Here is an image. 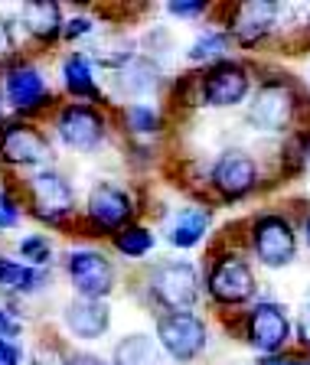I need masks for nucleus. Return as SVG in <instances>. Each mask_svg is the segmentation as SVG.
Wrapping results in <instances>:
<instances>
[{"label": "nucleus", "mask_w": 310, "mask_h": 365, "mask_svg": "<svg viewBox=\"0 0 310 365\" xmlns=\"http://www.w3.org/2000/svg\"><path fill=\"white\" fill-rule=\"evenodd\" d=\"M26 199H30L33 219L49 225H66L76 212V190L59 170L46 167L26 180Z\"/></svg>", "instance_id": "f257e3e1"}, {"label": "nucleus", "mask_w": 310, "mask_h": 365, "mask_svg": "<svg viewBox=\"0 0 310 365\" xmlns=\"http://www.w3.org/2000/svg\"><path fill=\"white\" fill-rule=\"evenodd\" d=\"M53 157V140L33 121L14 118L0 128V163L14 170H46Z\"/></svg>", "instance_id": "f03ea898"}, {"label": "nucleus", "mask_w": 310, "mask_h": 365, "mask_svg": "<svg viewBox=\"0 0 310 365\" xmlns=\"http://www.w3.org/2000/svg\"><path fill=\"white\" fill-rule=\"evenodd\" d=\"M4 101L23 121H30L33 114H39L43 108L53 105V88L46 82L43 68L26 59H16L4 72Z\"/></svg>", "instance_id": "7ed1b4c3"}, {"label": "nucleus", "mask_w": 310, "mask_h": 365, "mask_svg": "<svg viewBox=\"0 0 310 365\" xmlns=\"http://www.w3.org/2000/svg\"><path fill=\"white\" fill-rule=\"evenodd\" d=\"M66 274L76 297H85V300H108L118 284L111 258L99 248H72L66 255Z\"/></svg>", "instance_id": "20e7f679"}, {"label": "nucleus", "mask_w": 310, "mask_h": 365, "mask_svg": "<svg viewBox=\"0 0 310 365\" xmlns=\"http://www.w3.org/2000/svg\"><path fill=\"white\" fill-rule=\"evenodd\" d=\"M56 137L69 150L91 153L105 144L108 137V121L101 108L85 105V101H69L56 111Z\"/></svg>", "instance_id": "39448f33"}, {"label": "nucleus", "mask_w": 310, "mask_h": 365, "mask_svg": "<svg viewBox=\"0 0 310 365\" xmlns=\"http://www.w3.org/2000/svg\"><path fill=\"white\" fill-rule=\"evenodd\" d=\"M147 290L151 297L157 300L160 307L166 310H186V307L196 304L199 297V277H196V267L189 261H164L151 271L147 277Z\"/></svg>", "instance_id": "423d86ee"}, {"label": "nucleus", "mask_w": 310, "mask_h": 365, "mask_svg": "<svg viewBox=\"0 0 310 365\" xmlns=\"http://www.w3.org/2000/svg\"><path fill=\"white\" fill-rule=\"evenodd\" d=\"M157 342L170 359L189 362L206 349V323L189 310L164 313L157 319Z\"/></svg>", "instance_id": "0eeeda50"}, {"label": "nucleus", "mask_w": 310, "mask_h": 365, "mask_svg": "<svg viewBox=\"0 0 310 365\" xmlns=\"http://www.w3.org/2000/svg\"><path fill=\"white\" fill-rule=\"evenodd\" d=\"M131 215H134V199L124 186L111 180H99L89 190V199H85V219L99 232H121V228L131 225Z\"/></svg>", "instance_id": "6e6552de"}, {"label": "nucleus", "mask_w": 310, "mask_h": 365, "mask_svg": "<svg viewBox=\"0 0 310 365\" xmlns=\"http://www.w3.org/2000/svg\"><path fill=\"white\" fill-rule=\"evenodd\" d=\"M251 251L265 267H288L297 255V235L284 215H261L251 225Z\"/></svg>", "instance_id": "1a4fd4ad"}, {"label": "nucleus", "mask_w": 310, "mask_h": 365, "mask_svg": "<svg viewBox=\"0 0 310 365\" xmlns=\"http://www.w3.org/2000/svg\"><path fill=\"white\" fill-rule=\"evenodd\" d=\"M245 329H249V342L265 356L281 352L284 342L291 339V319L284 313V307L274 304V300H261V304L251 307Z\"/></svg>", "instance_id": "9d476101"}, {"label": "nucleus", "mask_w": 310, "mask_h": 365, "mask_svg": "<svg viewBox=\"0 0 310 365\" xmlns=\"http://www.w3.org/2000/svg\"><path fill=\"white\" fill-rule=\"evenodd\" d=\"M209 294L219 300V304H245L251 294H255V274H251V267L245 264L242 258H235V255H229V258L216 261V267H212L209 274Z\"/></svg>", "instance_id": "9b49d317"}, {"label": "nucleus", "mask_w": 310, "mask_h": 365, "mask_svg": "<svg viewBox=\"0 0 310 365\" xmlns=\"http://www.w3.org/2000/svg\"><path fill=\"white\" fill-rule=\"evenodd\" d=\"M212 186L226 199H242L258 186V167L245 150H226L212 167Z\"/></svg>", "instance_id": "f8f14e48"}, {"label": "nucleus", "mask_w": 310, "mask_h": 365, "mask_svg": "<svg viewBox=\"0 0 310 365\" xmlns=\"http://www.w3.org/2000/svg\"><path fill=\"white\" fill-rule=\"evenodd\" d=\"M249 95V72L235 62H219L203 78V101L209 108H232Z\"/></svg>", "instance_id": "ddd939ff"}, {"label": "nucleus", "mask_w": 310, "mask_h": 365, "mask_svg": "<svg viewBox=\"0 0 310 365\" xmlns=\"http://www.w3.org/2000/svg\"><path fill=\"white\" fill-rule=\"evenodd\" d=\"M62 327L76 339H85V342H95L108 333L111 327V307L105 300H85V297H76L69 300L66 310H62Z\"/></svg>", "instance_id": "4468645a"}, {"label": "nucleus", "mask_w": 310, "mask_h": 365, "mask_svg": "<svg viewBox=\"0 0 310 365\" xmlns=\"http://www.w3.org/2000/svg\"><path fill=\"white\" fill-rule=\"evenodd\" d=\"M249 114H251V124H258L261 130L274 134V130H281L291 121V114H294V95H291L288 85L268 82L265 88H258V95L251 98Z\"/></svg>", "instance_id": "2eb2a0df"}, {"label": "nucleus", "mask_w": 310, "mask_h": 365, "mask_svg": "<svg viewBox=\"0 0 310 365\" xmlns=\"http://www.w3.org/2000/svg\"><path fill=\"white\" fill-rule=\"evenodd\" d=\"M20 26L33 43L53 46L62 39L66 16H62V7L53 4V0H33V4H23L20 7Z\"/></svg>", "instance_id": "dca6fc26"}, {"label": "nucleus", "mask_w": 310, "mask_h": 365, "mask_svg": "<svg viewBox=\"0 0 310 365\" xmlns=\"http://www.w3.org/2000/svg\"><path fill=\"white\" fill-rule=\"evenodd\" d=\"M274 20H278V4H271V0H249V4H242L235 10L232 36L239 39V46H258L271 33Z\"/></svg>", "instance_id": "f3484780"}, {"label": "nucleus", "mask_w": 310, "mask_h": 365, "mask_svg": "<svg viewBox=\"0 0 310 365\" xmlns=\"http://www.w3.org/2000/svg\"><path fill=\"white\" fill-rule=\"evenodd\" d=\"M59 76H62V88L72 95V101H85V105H99L101 101L95 68H91V59L85 53H69L62 59Z\"/></svg>", "instance_id": "a211bd4d"}, {"label": "nucleus", "mask_w": 310, "mask_h": 365, "mask_svg": "<svg viewBox=\"0 0 310 365\" xmlns=\"http://www.w3.org/2000/svg\"><path fill=\"white\" fill-rule=\"evenodd\" d=\"M46 271L39 267H30L23 264V261L10 258V255H0V290H7V294H36L39 287H46Z\"/></svg>", "instance_id": "6ab92c4d"}, {"label": "nucleus", "mask_w": 310, "mask_h": 365, "mask_svg": "<svg viewBox=\"0 0 310 365\" xmlns=\"http://www.w3.org/2000/svg\"><path fill=\"white\" fill-rule=\"evenodd\" d=\"M209 222H212L209 209H199V205L180 209V215L170 225V245L174 248H196L203 242V235L209 232Z\"/></svg>", "instance_id": "aec40b11"}, {"label": "nucleus", "mask_w": 310, "mask_h": 365, "mask_svg": "<svg viewBox=\"0 0 310 365\" xmlns=\"http://www.w3.org/2000/svg\"><path fill=\"white\" fill-rule=\"evenodd\" d=\"M111 365H164V356H160V346L144 333L124 336L118 346H114Z\"/></svg>", "instance_id": "412c9836"}, {"label": "nucleus", "mask_w": 310, "mask_h": 365, "mask_svg": "<svg viewBox=\"0 0 310 365\" xmlns=\"http://www.w3.org/2000/svg\"><path fill=\"white\" fill-rule=\"evenodd\" d=\"M16 255H20L23 264L46 271V267L53 264V242H49V235L30 232V235H20V238H16Z\"/></svg>", "instance_id": "4be33fe9"}, {"label": "nucleus", "mask_w": 310, "mask_h": 365, "mask_svg": "<svg viewBox=\"0 0 310 365\" xmlns=\"http://www.w3.org/2000/svg\"><path fill=\"white\" fill-rule=\"evenodd\" d=\"M111 242H114V251L124 255V258H144V255H151V248H154V235L144 225L121 228V232L111 235Z\"/></svg>", "instance_id": "5701e85b"}, {"label": "nucleus", "mask_w": 310, "mask_h": 365, "mask_svg": "<svg viewBox=\"0 0 310 365\" xmlns=\"http://www.w3.org/2000/svg\"><path fill=\"white\" fill-rule=\"evenodd\" d=\"M124 124H128L131 134L151 137L160 130V114L151 105H128L124 108Z\"/></svg>", "instance_id": "b1692460"}, {"label": "nucleus", "mask_w": 310, "mask_h": 365, "mask_svg": "<svg viewBox=\"0 0 310 365\" xmlns=\"http://www.w3.org/2000/svg\"><path fill=\"white\" fill-rule=\"evenodd\" d=\"M229 49V36L219 30H206L203 36L196 39V43L189 46V59L193 62H209V59H219V56H226Z\"/></svg>", "instance_id": "393cba45"}, {"label": "nucleus", "mask_w": 310, "mask_h": 365, "mask_svg": "<svg viewBox=\"0 0 310 365\" xmlns=\"http://www.w3.org/2000/svg\"><path fill=\"white\" fill-rule=\"evenodd\" d=\"M16 62V23L7 14H0V68Z\"/></svg>", "instance_id": "a878e982"}, {"label": "nucleus", "mask_w": 310, "mask_h": 365, "mask_svg": "<svg viewBox=\"0 0 310 365\" xmlns=\"http://www.w3.org/2000/svg\"><path fill=\"white\" fill-rule=\"evenodd\" d=\"M23 222V205L14 199L10 190H0V232H10Z\"/></svg>", "instance_id": "bb28decb"}, {"label": "nucleus", "mask_w": 310, "mask_h": 365, "mask_svg": "<svg viewBox=\"0 0 310 365\" xmlns=\"http://www.w3.org/2000/svg\"><path fill=\"white\" fill-rule=\"evenodd\" d=\"M95 33V20L91 16H85V14H79V16H69L66 20V26H62V39H85V36H91Z\"/></svg>", "instance_id": "cd10ccee"}, {"label": "nucleus", "mask_w": 310, "mask_h": 365, "mask_svg": "<svg viewBox=\"0 0 310 365\" xmlns=\"http://www.w3.org/2000/svg\"><path fill=\"white\" fill-rule=\"evenodd\" d=\"M23 333V323L20 317H16L10 307L0 304V339H16V336Z\"/></svg>", "instance_id": "c85d7f7f"}, {"label": "nucleus", "mask_w": 310, "mask_h": 365, "mask_svg": "<svg viewBox=\"0 0 310 365\" xmlns=\"http://www.w3.org/2000/svg\"><path fill=\"white\" fill-rule=\"evenodd\" d=\"M0 365H23V349L14 339H0Z\"/></svg>", "instance_id": "c756f323"}, {"label": "nucleus", "mask_w": 310, "mask_h": 365, "mask_svg": "<svg viewBox=\"0 0 310 365\" xmlns=\"http://www.w3.org/2000/svg\"><path fill=\"white\" fill-rule=\"evenodd\" d=\"M62 365H111V362H105V359L95 356V352H69V356L62 359Z\"/></svg>", "instance_id": "7c9ffc66"}, {"label": "nucleus", "mask_w": 310, "mask_h": 365, "mask_svg": "<svg viewBox=\"0 0 310 365\" xmlns=\"http://www.w3.org/2000/svg\"><path fill=\"white\" fill-rule=\"evenodd\" d=\"M206 10L203 0H196V4H170V14L174 16H199Z\"/></svg>", "instance_id": "2f4dec72"}, {"label": "nucleus", "mask_w": 310, "mask_h": 365, "mask_svg": "<svg viewBox=\"0 0 310 365\" xmlns=\"http://www.w3.org/2000/svg\"><path fill=\"white\" fill-rule=\"evenodd\" d=\"M297 333H301V342L310 349V304L304 307V313H301V329H297Z\"/></svg>", "instance_id": "473e14b6"}, {"label": "nucleus", "mask_w": 310, "mask_h": 365, "mask_svg": "<svg viewBox=\"0 0 310 365\" xmlns=\"http://www.w3.org/2000/svg\"><path fill=\"white\" fill-rule=\"evenodd\" d=\"M261 365H310V362H304V359H265Z\"/></svg>", "instance_id": "72a5a7b5"}, {"label": "nucleus", "mask_w": 310, "mask_h": 365, "mask_svg": "<svg viewBox=\"0 0 310 365\" xmlns=\"http://www.w3.org/2000/svg\"><path fill=\"white\" fill-rule=\"evenodd\" d=\"M304 242H307V248H310V215H307V222H304Z\"/></svg>", "instance_id": "f704fd0d"}, {"label": "nucleus", "mask_w": 310, "mask_h": 365, "mask_svg": "<svg viewBox=\"0 0 310 365\" xmlns=\"http://www.w3.org/2000/svg\"><path fill=\"white\" fill-rule=\"evenodd\" d=\"M4 124H7V118H4V101H0V128H4Z\"/></svg>", "instance_id": "c9c22d12"}]
</instances>
